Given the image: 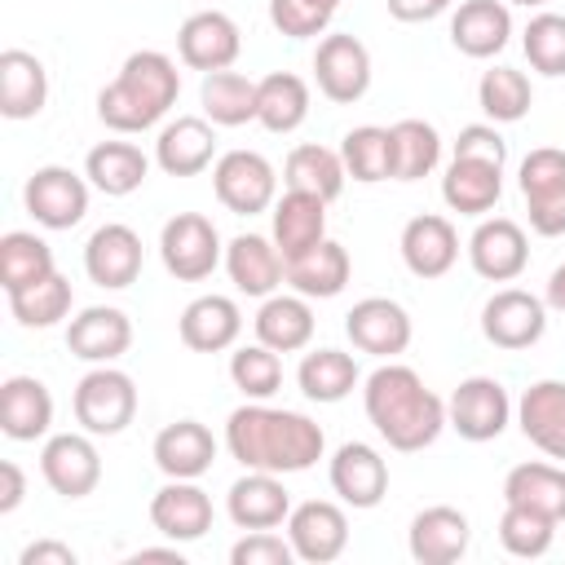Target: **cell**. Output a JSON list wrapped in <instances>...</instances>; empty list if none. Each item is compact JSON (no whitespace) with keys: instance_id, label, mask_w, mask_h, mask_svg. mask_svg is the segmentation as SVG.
Instances as JSON below:
<instances>
[{"instance_id":"7dc6e473","label":"cell","mask_w":565,"mask_h":565,"mask_svg":"<svg viewBox=\"0 0 565 565\" xmlns=\"http://www.w3.org/2000/svg\"><path fill=\"white\" fill-rule=\"evenodd\" d=\"M552 539H556V521L552 516L530 512V508H516V503L503 508V516H499V543H503V552H512L521 561H534V556H543L552 547Z\"/></svg>"},{"instance_id":"9f6ffc18","label":"cell","mask_w":565,"mask_h":565,"mask_svg":"<svg viewBox=\"0 0 565 565\" xmlns=\"http://www.w3.org/2000/svg\"><path fill=\"white\" fill-rule=\"evenodd\" d=\"M22 494H26V477L13 459H4L0 463V512H13L22 503Z\"/></svg>"},{"instance_id":"3957f363","label":"cell","mask_w":565,"mask_h":565,"mask_svg":"<svg viewBox=\"0 0 565 565\" xmlns=\"http://www.w3.org/2000/svg\"><path fill=\"white\" fill-rule=\"evenodd\" d=\"M177 93H181L177 62L159 49H141L97 93V119L110 132H146L177 106Z\"/></svg>"},{"instance_id":"816d5d0a","label":"cell","mask_w":565,"mask_h":565,"mask_svg":"<svg viewBox=\"0 0 565 565\" xmlns=\"http://www.w3.org/2000/svg\"><path fill=\"white\" fill-rule=\"evenodd\" d=\"M230 561L234 565H291L296 561V547H291V539H282L274 530H247L230 547Z\"/></svg>"},{"instance_id":"484cf974","label":"cell","mask_w":565,"mask_h":565,"mask_svg":"<svg viewBox=\"0 0 565 565\" xmlns=\"http://www.w3.org/2000/svg\"><path fill=\"white\" fill-rule=\"evenodd\" d=\"M53 424V393L35 375H9L0 384V433L9 441H35Z\"/></svg>"},{"instance_id":"c3c4849f","label":"cell","mask_w":565,"mask_h":565,"mask_svg":"<svg viewBox=\"0 0 565 565\" xmlns=\"http://www.w3.org/2000/svg\"><path fill=\"white\" fill-rule=\"evenodd\" d=\"M230 380H234V388H243V397H252V402H265V397H274L278 393V384H282V362H278V353L269 349V344H243L234 358H230Z\"/></svg>"},{"instance_id":"e0dca14e","label":"cell","mask_w":565,"mask_h":565,"mask_svg":"<svg viewBox=\"0 0 565 565\" xmlns=\"http://www.w3.org/2000/svg\"><path fill=\"white\" fill-rule=\"evenodd\" d=\"M84 269L106 291H124L128 282H137V274H141V238H137V230L119 225V221L93 230V238L84 243Z\"/></svg>"},{"instance_id":"6f0895ef","label":"cell","mask_w":565,"mask_h":565,"mask_svg":"<svg viewBox=\"0 0 565 565\" xmlns=\"http://www.w3.org/2000/svg\"><path fill=\"white\" fill-rule=\"evenodd\" d=\"M543 305H552L556 313H565V265H556V269H552L547 291H543Z\"/></svg>"},{"instance_id":"9a60e30c","label":"cell","mask_w":565,"mask_h":565,"mask_svg":"<svg viewBox=\"0 0 565 565\" xmlns=\"http://www.w3.org/2000/svg\"><path fill=\"white\" fill-rule=\"evenodd\" d=\"M468 260L486 282H512L521 278V269L530 265V238L516 221L508 216H490L472 230L468 238Z\"/></svg>"},{"instance_id":"f907efd6","label":"cell","mask_w":565,"mask_h":565,"mask_svg":"<svg viewBox=\"0 0 565 565\" xmlns=\"http://www.w3.org/2000/svg\"><path fill=\"white\" fill-rule=\"evenodd\" d=\"M269 22L287 35V40H313L327 31L331 13L309 4V0H269Z\"/></svg>"},{"instance_id":"836d02e7","label":"cell","mask_w":565,"mask_h":565,"mask_svg":"<svg viewBox=\"0 0 565 565\" xmlns=\"http://www.w3.org/2000/svg\"><path fill=\"white\" fill-rule=\"evenodd\" d=\"M349 274H353V260L349 252L335 243V238H322L318 247H309L305 256L287 260V282L309 296V300H331L349 287Z\"/></svg>"},{"instance_id":"db71d44e","label":"cell","mask_w":565,"mask_h":565,"mask_svg":"<svg viewBox=\"0 0 565 565\" xmlns=\"http://www.w3.org/2000/svg\"><path fill=\"white\" fill-rule=\"evenodd\" d=\"M450 4H455V0H388V13H393L397 22H433V18H441Z\"/></svg>"},{"instance_id":"e575fe53","label":"cell","mask_w":565,"mask_h":565,"mask_svg":"<svg viewBox=\"0 0 565 565\" xmlns=\"http://www.w3.org/2000/svg\"><path fill=\"white\" fill-rule=\"evenodd\" d=\"M146 172H150V159H146L132 141H102V146H93L88 159H84L88 185L102 190V194H110V199H124V194L141 190Z\"/></svg>"},{"instance_id":"7c38bea8","label":"cell","mask_w":565,"mask_h":565,"mask_svg":"<svg viewBox=\"0 0 565 565\" xmlns=\"http://www.w3.org/2000/svg\"><path fill=\"white\" fill-rule=\"evenodd\" d=\"M481 331L494 349H530L547 331V305L521 287H503L486 300Z\"/></svg>"},{"instance_id":"74e56055","label":"cell","mask_w":565,"mask_h":565,"mask_svg":"<svg viewBox=\"0 0 565 565\" xmlns=\"http://www.w3.org/2000/svg\"><path fill=\"white\" fill-rule=\"evenodd\" d=\"M503 503L543 512L561 525L565 521V468H556V463H516L503 477Z\"/></svg>"},{"instance_id":"ab89813d","label":"cell","mask_w":565,"mask_h":565,"mask_svg":"<svg viewBox=\"0 0 565 565\" xmlns=\"http://www.w3.org/2000/svg\"><path fill=\"white\" fill-rule=\"evenodd\" d=\"M296 384L309 402H344L358 388V362L340 349H313L300 358Z\"/></svg>"},{"instance_id":"b9f144b4","label":"cell","mask_w":565,"mask_h":565,"mask_svg":"<svg viewBox=\"0 0 565 565\" xmlns=\"http://www.w3.org/2000/svg\"><path fill=\"white\" fill-rule=\"evenodd\" d=\"M340 159H344V172L362 185L388 181L393 177V132L380 128V124L349 128L344 141H340Z\"/></svg>"},{"instance_id":"2e32d148","label":"cell","mask_w":565,"mask_h":565,"mask_svg":"<svg viewBox=\"0 0 565 565\" xmlns=\"http://www.w3.org/2000/svg\"><path fill=\"white\" fill-rule=\"evenodd\" d=\"M344 331L353 349L375 358H397L411 344V313L388 296H366L344 313Z\"/></svg>"},{"instance_id":"52a82bcc","label":"cell","mask_w":565,"mask_h":565,"mask_svg":"<svg viewBox=\"0 0 565 565\" xmlns=\"http://www.w3.org/2000/svg\"><path fill=\"white\" fill-rule=\"evenodd\" d=\"M212 190L234 216H256L278 194V172L256 150H225L212 168Z\"/></svg>"},{"instance_id":"f546056e","label":"cell","mask_w":565,"mask_h":565,"mask_svg":"<svg viewBox=\"0 0 565 565\" xmlns=\"http://www.w3.org/2000/svg\"><path fill=\"white\" fill-rule=\"evenodd\" d=\"M225 269H230V282L243 291V296H274L278 282H287V260L282 252L260 238V234H238L230 238L225 247Z\"/></svg>"},{"instance_id":"8992f818","label":"cell","mask_w":565,"mask_h":565,"mask_svg":"<svg viewBox=\"0 0 565 565\" xmlns=\"http://www.w3.org/2000/svg\"><path fill=\"white\" fill-rule=\"evenodd\" d=\"M521 194L530 212V230L543 238L565 234V150L539 146L521 159Z\"/></svg>"},{"instance_id":"d590c367","label":"cell","mask_w":565,"mask_h":565,"mask_svg":"<svg viewBox=\"0 0 565 565\" xmlns=\"http://www.w3.org/2000/svg\"><path fill=\"white\" fill-rule=\"evenodd\" d=\"M256 340L269 344L274 353H296L313 340V309L309 296H265L256 309Z\"/></svg>"},{"instance_id":"bcb514c9","label":"cell","mask_w":565,"mask_h":565,"mask_svg":"<svg viewBox=\"0 0 565 565\" xmlns=\"http://www.w3.org/2000/svg\"><path fill=\"white\" fill-rule=\"evenodd\" d=\"M71 300H75V296H71V278L49 274V278H40V282L13 291V296H9V309H13V318H18L22 327H57V322L71 313Z\"/></svg>"},{"instance_id":"ac0fdd59","label":"cell","mask_w":565,"mask_h":565,"mask_svg":"<svg viewBox=\"0 0 565 565\" xmlns=\"http://www.w3.org/2000/svg\"><path fill=\"white\" fill-rule=\"evenodd\" d=\"M150 525L172 539V543H194L212 530V499L207 490H199L194 481H177L168 477L163 490H154L150 499Z\"/></svg>"},{"instance_id":"7bdbcfd3","label":"cell","mask_w":565,"mask_h":565,"mask_svg":"<svg viewBox=\"0 0 565 565\" xmlns=\"http://www.w3.org/2000/svg\"><path fill=\"white\" fill-rule=\"evenodd\" d=\"M49 274H57V269H53V247L44 238H35L26 230H9L0 238V287L9 296L49 278Z\"/></svg>"},{"instance_id":"cb8c5ba5","label":"cell","mask_w":565,"mask_h":565,"mask_svg":"<svg viewBox=\"0 0 565 565\" xmlns=\"http://www.w3.org/2000/svg\"><path fill=\"white\" fill-rule=\"evenodd\" d=\"M402 260L415 278H441L450 274V265L459 260V234L446 216L437 212H424V216H411L406 230H402Z\"/></svg>"},{"instance_id":"8d00e7d4","label":"cell","mask_w":565,"mask_h":565,"mask_svg":"<svg viewBox=\"0 0 565 565\" xmlns=\"http://www.w3.org/2000/svg\"><path fill=\"white\" fill-rule=\"evenodd\" d=\"M309 119V84L291 71L256 79V124L265 132H296Z\"/></svg>"},{"instance_id":"d4e9b609","label":"cell","mask_w":565,"mask_h":565,"mask_svg":"<svg viewBox=\"0 0 565 565\" xmlns=\"http://www.w3.org/2000/svg\"><path fill=\"white\" fill-rule=\"evenodd\" d=\"M512 35L508 0H463L450 13V44L463 57H494Z\"/></svg>"},{"instance_id":"681fc988","label":"cell","mask_w":565,"mask_h":565,"mask_svg":"<svg viewBox=\"0 0 565 565\" xmlns=\"http://www.w3.org/2000/svg\"><path fill=\"white\" fill-rule=\"evenodd\" d=\"M521 49L539 75H565V13H534L521 35Z\"/></svg>"},{"instance_id":"9c48e42d","label":"cell","mask_w":565,"mask_h":565,"mask_svg":"<svg viewBox=\"0 0 565 565\" xmlns=\"http://www.w3.org/2000/svg\"><path fill=\"white\" fill-rule=\"evenodd\" d=\"M313 79L318 93L335 106H353L371 88V53L353 35H322L313 53Z\"/></svg>"},{"instance_id":"30bf717a","label":"cell","mask_w":565,"mask_h":565,"mask_svg":"<svg viewBox=\"0 0 565 565\" xmlns=\"http://www.w3.org/2000/svg\"><path fill=\"white\" fill-rule=\"evenodd\" d=\"M22 203L44 230H71L88 212V181L79 172L62 168V163H49V168L31 172V181L22 190Z\"/></svg>"},{"instance_id":"ba28073f","label":"cell","mask_w":565,"mask_h":565,"mask_svg":"<svg viewBox=\"0 0 565 565\" xmlns=\"http://www.w3.org/2000/svg\"><path fill=\"white\" fill-rule=\"evenodd\" d=\"M508 419H512L508 388L490 375H468L446 402V424L463 441H494L508 428Z\"/></svg>"},{"instance_id":"ee69618b","label":"cell","mask_w":565,"mask_h":565,"mask_svg":"<svg viewBox=\"0 0 565 565\" xmlns=\"http://www.w3.org/2000/svg\"><path fill=\"white\" fill-rule=\"evenodd\" d=\"M393 177L397 181H419L437 168L441 159V137L424 119H397L393 128Z\"/></svg>"},{"instance_id":"ffe728a7","label":"cell","mask_w":565,"mask_h":565,"mask_svg":"<svg viewBox=\"0 0 565 565\" xmlns=\"http://www.w3.org/2000/svg\"><path fill=\"white\" fill-rule=\"evenodd\" d=\"M331 490L349 508H375L388 494V463L366 441H344L331 455Z\"/></svg>"},{"instance_id":"5bb4252c","label":"cell","mask_w":565,"mask_h":565,"mask_svg":"<svg viewBox=\"0 0 565 565\" xmlns=\"http://www.w3.org/2000/svg\"><path fill=\"white\" fill-rule=\"evenodd\" d=\"M287 539L296 547V561L327 565L349 547V516H344V508H335L327 499L296 503L287 516Z\"/></svg>"},{"instance_id":"f35d334b","label":"cell","mask_w":565,"mask_h":565,"mask_svg":"<svg viewBox=\"0 0 565 565\" xmlns=\"http://www.w3.org/2000/svg\"><path fill=\"white\" fill-rule=\"evenodd\" d=\"M344 159L335 154V150H327V146H318V141H309V146H296L291 154H287V163H282V181H287V190H305V194H318V199H340V190H344Z\"/></svg>"},{"instance_id":"7402d4cb","label":"cell","mask_w":565,"mask_h":565,"mask_svg":"<svg viewBox=\"0 0 565 565\" xmlns=\"http://www.w3.org/2000/svg\"><path fill=\"white\" fill-rule=\"evenodd\" d=\"M468 539H472L468 516L459 508H450V503H437V508L415 512L406 547H411V556L419 565H450V561H459L468 552Z\"/></svg>"},{"instance_id":"44dd1931","label":"cell","mask_w":565,"mask_h":565,"mask_svg":"<svg viewBox=\"0 0 565 565\" xmlns=\"http://www.w3.org/2000/svg\"><path fill=\"white\" fill-rule=\"evenodd\" d=\"M128 344H132V322L115 305H93V309L75 313L71 327H66V349L75 358H84V362H102L106 366V362L124 358Z\"/></svg>"},{"instance_id":"1f68e13d","label":"cell","mask_w":565,"mask_h":565,"mask_svg":"<svg viewBox=\"0 0 565 565\" xmlns=\"http://www.w3.org/2000/svg\"><path fill=\"white\" fill-rule=\"evenodd\" d=\"M216 459V437L199 419H177L154 437V463L163 477L199 481Z\"/></svg>"},{"instance_id":"91938a15","label":"cell","mask_w":565,"mask_h":565,"mask_svg":"<svg viewBox=\"0 0 565 565\" xmlns=\"http://www.w3.org/2000/svg\"><path fill=\"white\" fill-rule=\"evenodd\" d=\"M309 4H318V9H327V13H335V9H340V0H309Z\"/></svg>"},{"instance_id":"603a6c76","label":"cell","mask_w":565,"mask_h":565,"mask_svg":"<svg viewBox=\"0 0 565 565\" xmlns=\"http://www.w3.org/2000/svg\"><path fill=\"white\" fill-rule=\"evenodd\" d=\"M216 154V132H212V119H199V115H177L172 124L159 128V141H154V163L168 172V177H199Z\"/></svg>"},{"instance_id":"11a10c76","label":"cell","mask_w":565,"mask_h":565,"mask_svg":"<svg viewBox=\"0 0 565 565\" xmlns=\"http://www.w3.org/2000/svg\"><path fill=\"white\" fill-rule=\"evenodd\" d=\"M22 565H75V552L57 539H40V543L22 547Z\"/></svg>"},{"instance_id":"8fae6325","label":"cell","mask_w":565,"mask_h":565,"mask_svg":"<svg viewBox=\"0 0 565 565\" xmlns=\"http://www.w3.org/2000/svg\"><path fill=\"white\" fill-rule=\"evenodd\" d=\"M238 49H243L238 26H234V18L221 13V9H199V13H190V18L181 22V31H177V53H181V62H185L190 71H203V75L230 71L234 57H238Z\"/></svg>"},{"instance_id":"7a4b0ae2","label":"cell","mask_w":565,"mask_h":565,"mask_svg":"<svg viewBox=\"0 0 565 565\" xmlns=\"http://www.w3.org/2000/svg\"><path fill=\"white\" fill-rule=\"evenodd\" d=\"M362 406L375 433L393 450H406V455L433 446L446 428V402L411 366H397V362H384L366 375Z\"/></svg>"},{"instance_id":"680465c9","label":"cell","mask_w":565,"mask_h":565,"mask_svg":"<svg viewBox=\"0 0 565 565\" xmlns=\"http://www.w3.org/2000/svg\"><path fill=\"white\" fill-rule=\"evenodd\" d=\"M137 561H172V565H181V552L177 547H141Z\"/></svg>"},{"instance_id":"f6af8a7d","label":"cell","mask_w":565,"mask_h":565,"mask_svg":"<svg viewBox=\"0 0 565 565\" xmlns=\"http://www.w3.org/2000/svg\"><path fill=\"white\" fill-rule=\"evenodd\" d=\"M477 102H481L486 119H494V124H516V119L530 115L534 88H530V79H525L521 71H512V66H490V71L481 75V84H477Z\"/></svg>"},{"instance_id":"83f0119b","label":"cell","mask_w":565,"mask_h":565,"mask_svg":"<svg viewBox=\"0 0 565 565\" xmlns=\"http://www.w3.org/2000/svg\"><path fill=\"white\" fill-rule=\"evenodd\" d=\"M49 102V71L26 49L0 53V115L4 119H35Z\"/></svg>"},{"instance_id":"d6a6232c","label":"cell","mask_w":565,"mask_h":565,"mask_svg":"<svg viewBox=\"0 0 565 565\" xmlns=\"http://www.w3.org/2000/svg\"><path fill=\"white\" fill-rule=\"evenodd\" d=\"M503 194V168L494 163H477V159H455L441 177V199L450 212L459 216H486Z\"/></svg>"},{"instance_id":"94428289","label":"cell","mask_w":565,"mask_h":565,"mask_svg":"<svg viewBox=\"0 0 565 565\" xmlns=\"http://www.w3.org/2000/svg\"><path fill=\"white\" fill-rule=\"evenodd\" d=\"M508 4H521V9H539V4H547V0H508Z\"/></svg>"},{"instance_id":"f5cc1de1","label":"cell","mask_w":565,"mask_h":565,"mask_svg":"<svg viewBox=\"0 0 565 565\" xmlns=\"http://www.w3.org/2000/svg\"><path fill=\"white\" fill-rule=\"evenodd\" d=\"M455 159H477V163H508V141L494 132V124H468L455 137Z\"/></svg>"},{"instance_id":"4fadbf2b","label":"cell","mask_w":565,"mask_h":565,"mask_svg":"<svg viewBox=\"0 0 565 565\" xmlns=\"http://www.w3.org/2000/svg\"><path fill=\"white\" fill-rule=\"evenodd\" d=\"M88 437L93 433H57L40 450V472L62 499H84L102 481V455Z\"/></svg>"},{"instance_id":"d6986e66","label":"cell","mask_w":565,"mask_h":565,"mask_svg":"<svg viewBox=\"0 0 565 565\" xmlns=\"http://www.w3.org/2000/svg\"><path fill=\"white\" fill-rule=\"evenodd\" d=\"M225 512L238 530H274L291 516V494L278 481V472H256L247 468V477H238L225 494Z\"/></svg>"},{"instance_id":"277c9868","label":"cell","mask_w":565,"mask_h":565,"mask_svg":"<svg viewBox=\"0 0 565 565\" xmlns=\"http://www.w3.org/2000/svg\"><path fill=\"white\" fill-rule=\"evenodd\" d=\"M75 419L84 433L93 437H115L137 419V384L132 375L115 371L110 362L93 366L79 384H75Z\"/></svg>"},{"instance_id":"4316f807","label":"cell","mask_w":565,"mask_h":565,"mask_svg":"<svg viewBox=\"0 0 565 565\" xmlns=\"http://www.w3.org/2000/svg\"><path fill=\"white\" fill-rule=\"evenodd\" d=\"M516 424H521V433L547 459H565V380H539V384H530L521 393Z\"/></svg>"},{"instance_id":"4dcf8cb0","label":"cell","mask_w":565,"mask_h":565,"mask_svg":"<svg viewBox=\"0 0 565 565\" xmlns=\"http://www.w3.org/2000/svg\"><path fill=\"white\" fill-rule=\"evenodd\" d=\"M177 331H181V344L185 349H194V353H221V349H230L238 340L243 313H238V305L230 296H216L212 291V296H199V300H190L181 309Z\"/></svg>"},{"instance_id":"60d3db41","label":"cell","mask_w":565,"mask_h":565,"mask_svg":"<svg viewBox=\"0 0 565 565\" xmlns=\"http://www.w3.org/2000/svg\"><path fill=\"white\" fill-rule=\"evenodd\" d=\"M203 115L221 128H238L256 119V79L238 71H212L203 75Z\"/></svg>"},{"instance_id":"5b68a950","label":"cell","mask_w":565,"mask_h":565,"mask_svg":"<svg viewBox=\"0 0 565 565\" xmlns=\"http://www.w3.org/2000/svg\"><path fill=\"white\" fill-rule=\"evenodd\" d=\"M159 256L177 282H203L221 265V234L207 216L177 212L159 234Z\"/></svg>"},{"instance_id":"6da1fadb","label":"cell","mask_w":565,"mask_h":565,"mask_svg":"<svg viewBox=\"0 0 565 565\" xmlns=\"http://www.w3.org/2000/svg\"><path fill=\"white\" fill-rule=\"evenodd\" d=\"M225 446L243 468L282 477L313 468L327 450V437L300 411H274L265 402H247L225 419Z\"/></svg>"},{"instance_id":"f1b7e54d","label":"cell","mask_w":565,"mask_h":565,"mask_svg":"<svg viewBox=\"0 0 565 565\" xmlns=\"http://www.w3.org/2000/svg\"><path fill=\"white\" fill-rule=\"evenodd\" d=\"M322 238H327V199L305 194V190H287L274 203V247L282 252V260L305 256Z\"/></svg>"}]
</instances>
